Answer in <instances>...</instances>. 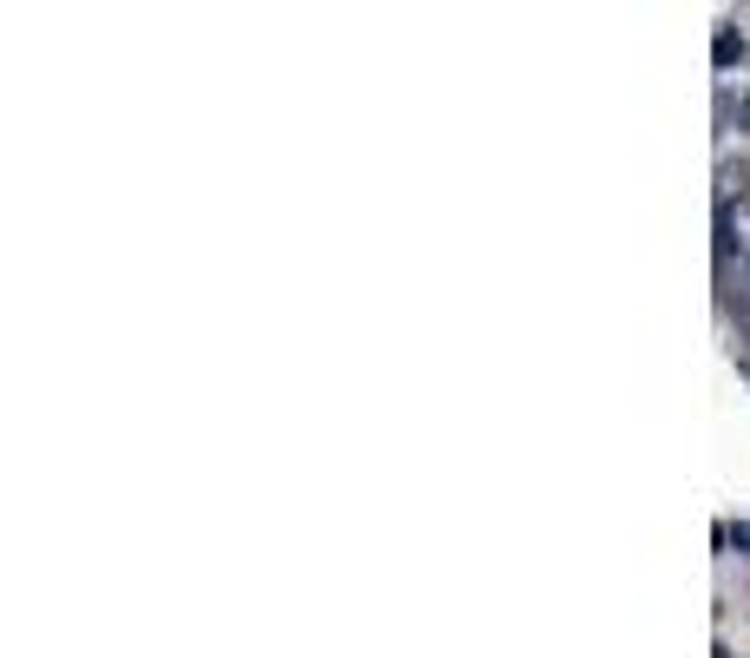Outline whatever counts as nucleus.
<instances>
[{
  "mask_svg": "<svg viewBox=\"0 0 750 658\" xmlns=\"http://www.w3.org/2000/svg\"><path fill=\"white\" fill-rule=\"evenodd\" d=\"M744 126H750V99H744Z\"/></svg>",
  "mask_w": 750,
  "mask_h": 658,
  "instance_id": "f257e3e1",
  "label": "nucleus"
}]
</instances>
